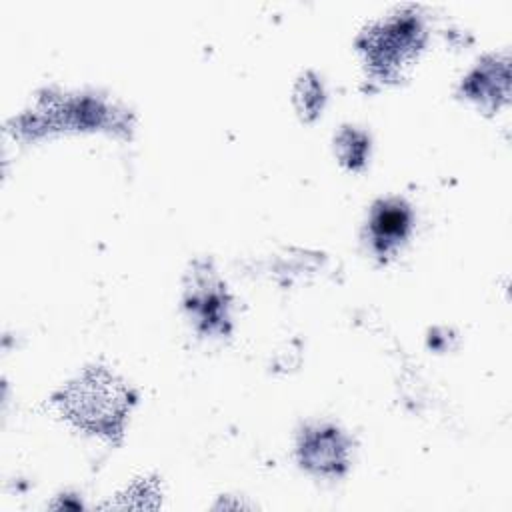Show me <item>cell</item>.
Wrapping results in <instances>:
<instances>
[{
	"label": "cell",
	"instance_id": "6",
	"mask_svg": "<svg viewBox=\"0 0 512 512\" xmlns=\"http://www.w3.org/2000/svg\"><path fill=\"white\" fill-rule=\"evenodd\" d=\"M464 92L480 102H490L498 106L500 100L508 96V64L492 58L490 62L480 64L464 82Z\"/></svg>",
	"mask_w": 512,
	"mask_h": 512
},
{
	"label": "cell",
	"instance_id": "2",
	"mask_svg": "<svg viewBox=\"0 0 512 512\" xmlns=\"http://www.w3.org/2000/svg\"><path fill=\"white\" fill-rule=\"evenodd\" d=\"M422 28L412 14H402L366 34V60L380 76H394L420 46Z\"/></svg>",
	"mask_w": 512,
	"mask_h": 512
},
{
	"label": "cell",
	"instance_id": "4",
	"mask_svg": "<svg viewBox=\"0 0 512 512\" xmlns=\"http://www.w3.org/2000/svg\"><path fill=\"white\" fill-rule=\"evenodd\" d=\"M186 302L206 330L210 332L224 330V324L228 320L226 294L222 284L216 280L214 272L208 270V264H200V268L198 266L194 268Z\"/></svg>",
	"mask_w": 512,
	"mask_h": 512
},
{
	"label": "cell",
	"instance_id": "3",
	"mask_svg": "<svg viewBox=\"0 0 512 512\" xmlns=\"http://www.w3.org/2000/svg\"><path fill=\"white\" fill-rule=\"evenodd\" d=\"M348 440L334 426L306 428L298 442L300 464L316 474L338 476L348 466Z\"/></svg>",
	"mask_w": 512,
	"mask_h": 512
},
{
	"label": "cell",
	"instance_id": "5",
	"mask_svg": "<svg viewBox=\"0 0 512 512\" xmlns=\"http://www.w3.org/2000/svg\"><path fill=\"white\" fill-rule=\"evenodd\" d=\"M412 226V212L402 200H382L370 216V240L378 256H388L402 244Z\"/></svg>",
	"mask_w": 512,
	"mask_h": 512
},
{
	"label": "cell",
	"instance_id": "7",
	"mask_svg": "<svg viewBox=\"0 0 512 512\" xmlns=\"http://www.w3.org/2000/svg\"><path fill=\"white\" fill-rule=\"evenodd\" d=\"M336 152L340 162L352 170H358L366 162L368 136L356 128H342L336 136Z\"/></svg>",
	"mask_w": 512,
	"mask_h": 512
},
{
	"label": "cell",
	"instance_id": "1",
	"mask_svg": "<svg viewBox=\"0 0 512 512\" xmlns=\"http://www.w3.org/2000/svg\"><path fill=\"white\" fill-rule=\"evenodd\" d=\"M56 406L76 426L114 438L122 434L124 418L134 402L130 390L104 368H88L56 398Z\"/></svg>",
	"mask_w": 512,
	"mask_h": 512
},
{
	"label": "cell",
	"instance_id": "8",
	"mask_svg": "<svg viewBox=\"0 0 512 512\" xmlns=\"http://www.w3.org/2000/svg\"><path fill=\"white\" fill-rule=\"evenodd\" d=\"M322 86L312 74H304L296 86V104L306 120H312L322 108Z\"/></svg>",
	"mask_w": 512,
	"mask_h": 512
}]
</instances>
